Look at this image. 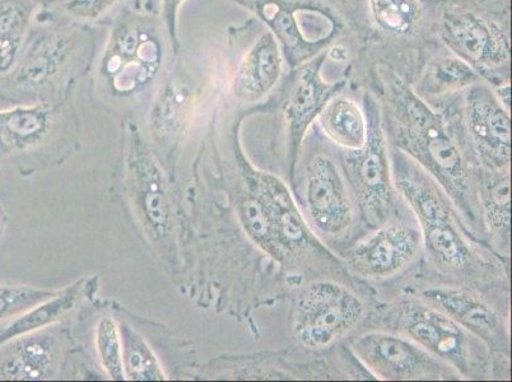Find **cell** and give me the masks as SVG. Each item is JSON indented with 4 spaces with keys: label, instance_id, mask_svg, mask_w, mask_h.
<instances>
[{
    "label": "cell",
    "instance_id": "cell-23",
    "mask_svg": "<svg viewBox=\"0 0 512 382\" xmlns=\"http://www.w3.org/2000/svg\"><path fill=\"white\" fill-rule=\"evenodd\" d=\"M82 283V281H79L73 286L65 288L63 292H58L57 295L50 297L49 300L23 312L20 318L0 332V347L8 343L9 340L34 333L36 330L62 318L76 305L79 293H81Z\"/></svg>",
    "mask_w": 512,
    "mask_h": 382
},
{
    "label": "cell",
    "instance_id": "cell-22",
    "mask_svg": "<svg viewBox=\"0 0 512 382\" xmlns=\"http://www.w3.org/2000/svg\"><path fill=\"white\" fill-rule=\"evenodd\" d=\"M31 17L29 0H0V74L16 67Z\"/></svg>",
    "mask_w": 512,
    "mask_h": 382
},
{
    "label": "cell",
    "instance_id": "cell-4",
    "mask_svg": "<svg viewBox=\"0 0 512 382\" xmlns=\"http://www.w3.org/2000/svg\"><path fill=\"white\" fill-rule=\"evenodd\" d=\"M162 62L164 45L156 23L127 17L111 32L102 55L101 72L113 91L132 95L150 85Z\"/></svg>",
    "mask_w": 512,
    "mask_h": 382
},
{
    "label": "cell",
    "instance_id": "cell-28",
    "mask_svg": "<svg viewBox=\"0 0 512 382\" xmlns=\"http://www.w3.org/2000/svg\"><path fill=\"white\" fill-rule=\"evenodd\" d=\"M96 349L102 367L111 380H127L123 362V339L119 326L110 318H104L96 326Z\"/></svg>",
    "mask_w": 512,
    "mask_h": 382
},
{
    "label": "cell",
    "instance_id": "cell-19",
    "mask_svg": "<svg viewBox=\"0 0 512 382\" xmlns=\"http://www.w3.org/2000/svg\"><path fill=\"white\" fill-rule=\"evenodd\" d=\"M132 156L138 206L141 208L144 223L152 236L164 237L169 227V206L160 174L141 146L134 148Z\"/></svg>",
    "mask_w": 512,
    "mask_h": 382
},
{
    "label": "cell",
    "instance_id": "cell-21",
    "mask_svg": "<svg viewBox=\"0 0 512 382\" xmlns=\"http://www.w3.org/2000/svg\"><path fill=\"white\" fill-rule=\"evenodd\" d=\"M49 129L50 113L44 106L0 111V156L34 146Z\"/></svg>",
    "mask_w": 512,
    "mask_h": 382
},
{
    "label": "cell",
    "instance_id": "cell-8",
    "mask_svg": "<svg viewBox=\"0 0 512 382\" xmlns=\"http://www.w3.org/2000/svg\"><path fill=\"white\" fill-rule=\"evenodd\" d=\"M307 218L320 235L343 236L356 218V202L341 167L329 155L315 153L305 166Z\"/></svg>",
    "mask_w": 512,
    "mask_h": 382
},
{
    "label": "cell",
    "instance_id": "cell-18",
    "mask_svg": "<svg viewBox=\"0 0 512 382\" xmlns=\"http://www.w3.org/2000/svg\"><path fill=\"white\" fill-rule=\"evenodd\" d=\"M479 213L493 239L509 246L511 228L510 166L486 169L477 179Z\"/></svg>",
    "mask_w": 512,
    "mask_h": 382
},
{
    "label": "cell",
    "instance_id": "cell-11",
    "mask_svg": "<svg viewBox=\"0 0 512 382\" xmlns=\"http://www.w3.org/2000/svg\"><path fill=\"white\" fill-rule=\"evenodd\" d=\"M441 37L459 59L474 71L509 67V41L493 23L472 12H448L442 18Z\"/></svg>",
    "mask_w": 512,
    "mask_h": 382
},
{
    "label": "cell",
    "instance_id": "cell-10",
    "mask_svg": "<svg viewBox=\"0 0 512 382\" xmlns=\"http://www.w3.org/2000/svg\"><path fill=\"white\" fill-rule=\"evenodd\" d=\"M416 227L389 222L353 245L346 254L348 268L367 279H386L408 268L422 248Z\"/></svg>",
    "mask_w": 512,
    "mask_h": 382
},
{
    "label": "cell",
    "instance_id": "cell-15",
    "mask_svg": "<svg viewBox=\"0 0 512 382\" xmlns=\"http://www.w3.org/2000/svg\"><path fill=\"white\" fill-rule=\"evenodd\" d=\"M283 51L272 31L263 32L241 59L234 79V95L256 102L276 87L283 72Z\"/></svg>",
    "mask_w": 512,
    "mask_h": 382
},
{
    "label": "cell",
    "instance_id": "cell-2",
    "mask_svg": "<svg viewBox=\"0 0 512 382\" xmlns=\"http://www.w3.org/2000/svg\"><path fill=\"white\" fill-rule=\"evenodd\" d=\"M390 161L395 188L417 217L422 244L432 262L451 276H482L488 269L487 260L470 241L449 195L434 177L399 149L394 148Z\"/></svg>",
    "mask_w": 512,
    "mask_h": 382
},
{
    "label": "cell",
    "instance_id": "cell-31",
    "mask_svg": "<svg viewBox=\"0 0 512 382\" xmlns=\"http://www.w3.org/2000/svg\"><path fill=\"white\" fill-rule=\"evenodd\" d=\"M121 0H65L64 9L69 16L82 21H95L114 8Z\"/></svg>",
    "mask_w": 512,
    "mask_h": 382
},
{
    "label": "cell",
    "instance_id": "cell-3",
    "mask_svg": "<svg viewBox=\"0 0 512 382\" xmlns=\"http://www.w3.org/2000/svg\"><path fill=\"white\" fill-rule=\"evenodd\" d=\"M366 105L369 123L366 144L357 151H347L342 165L356 206L370 225L379 227L397 220L399 193L393 180L380 111L370 99Z\"/></svg>",
    "mask_w": 512,
    "mask_h": 382
},
{
    "label": "cell",
    "instance_id": "cell-24",
    "mask_svg": "<svg viewBox=\"0 0 512 382\" xmlns=\"http://www.w3.org/2000/svg\"><path fill=\"white\" fill-rule=\"evenodd\" d=\"M240 216L256 244L262 246L274 259H285L267 203L255 185L251 193L245 195L240 202Z\"/></svg>",
    "mask_w": 512,
    "mask_h": 382
},
{
    "label": "cell",
    "instance_id": "cell-30",
    "mask_svg": "<svg viewBox=\"0 0 512 382\" xmlns=\"http://www.w3.org/2000/svg\"><path fill=\"white\" fill-rule=\"evenodd\" d=\"M189 99V93L184 88L167 87L155 111L157 127L169 133L180 128L188 113Z\"/></svg>",
    "mask_w": 512,
    "mask_h": 382
},
{
    "label": "cell",
    "instance_id": "cell-27",
    "mask_svg": "<svg viewBox=\"0 0 512 382\" xmlns=\"http://www.w3.org/2000/svg\"><path fill=\"white\" fill-rule=\"evenodd\" d=\"M372 18L381 30L407 35L422 15L417 0H369Z\"/></svg>",
    "mask_w": 512,
    "mask_h": 382
},
{
    "label": "cell",
    "instance_id": "cell-1",
    "mask_svg": "<svg viewBox=\"0 0 512 382\" xmlns=\"http://www.w3.org/2000/svg\"><path fill=\"white\" fill-rule=\"evenodd\" d=\"M388 100L395 148L434 177L465 220L476 225L478 214L481 218L476 174L445 120L397 77L389 83Z\"/></svg>",
    "mask_w": 512,
    "mask_h": 382
},
{
    "label": "cell",
    "instance_id": "cell-29",
    "mask_svg": "<svg viewBox=\"0 0 512 382\" xmlns=\"http://www.w3.org/2000/svg\"><path fill=\"white\" fill-rule=\"evenodd\" d=\"M57 293L27 286H0V323L20 316Z\"/></svg>",
    "mask_w": 512,
    "mask_h": 382
},
{
    "label": "cell",
    "instance_id": "cell-6",
    "mask_svg": "<svg viewBox=\"0 0 512 382\" xmlns=\"http://www.w3.org/2000/svg\"><path fill=\"white\" fill-rule=\"evenodd\" d=\"M398 320L399 329L437 360L467 379L476 376V337L444 312L421 298L404 302Z\"/></svg>",
    "mask_w": 512,
    "mask_h": 382
},
{
    "label": "cell",
    "instance_id": "cell-13",
    "mask_svg": "<svg viewBox=\"0 0 512 382\" xmlns=\"http://www.w3.org/2000/svg\"><path fill=\"white\" fill-rule=\"evenodd\" d=\"M327 58V51H323L309 62L301 64L288 83L283 114L290 141L291 176L295 174L297 157L307 130L338 90V85L328 83L321 74V67Z\"/></svg>",
    "mask_w": 512,
    "mask_h": 382
},
{
    "label": "cell",
    "instance_id": "cell-14",
    "mask_svg": "<svg viewBox=\"0 0 512 382\" xmlns=\"http://www.w3.org/2000/svg\"><path fill=\"white\" fill-rule=\"evenodd\" d=\"M421 298L444 312L486 346L497 349L506 346L507 333L501 316L472 288L435 286L423 291Z\"/></svg>",
    "mask_w": 512,
    "mask_h": 382
},
{
    "label": "cell",
    "instance_id": "cell-25",
    "mask_svg": "<svg viewBox=\"0 0 512 382\" xmlns=\"http://www.w3.org/2000/svg\"><path fill=\"white\" fill-rule=\"evenodd\" d=\"M123 339V362L125 376L136 381H162L166 380L164 370L158 362L155 353L141 335L124 326L121 329Z\"/></svg>",
    "mask_w": 512,
    "mask_h": 382
},
{
    "label": "cell",
    "instance_id": "cell-12",
    "mask_svg": "<svg viewBox=\"0 0 512 382\" xmlns=\"http://www.w3.org/2000/svg\"><path fill=\"white\" fill-rule=\"evenodd\" d=\"M465 116L470 141L486 169L510 166V111L495 93L479 82L470 86Z\"/></svg>",
    "mask_w": 512,
    "mask_h": 382
},
{
    "label": "cell",
    "instance_id": "cell-7",
    "mask_svg": "<svg viewBox=\"0 0 512 382\" xmlns=\"http://www.w3.org/2000/svg\"><path fill=\"white\" fill-rule=\"evenodd\" d=\"M259 11L281 45L283 57L296 68L319 55L339 30V23L325 9L299 2L267 0Z\"/></svg>",
    "mask_w": 512,
    "mask_h": 382
},
{
    "label": "cell",
    "instance_id": "cell-17",
    "mask_svg": "<svg viewBox=\"0 0 512 382\" xmlns=\"http://www.w3.org/2000/svg\"><path fill=\"white\" fill-rule=\"evenodd\" d=\"M0 353V380L37 381L53 374L57 346L48 335H23L9 340ZM3 347V346H2Z\"/></svg>",
    "mask_w": 512,
    "mask_h": 382
},
{
    "label": "cell",
    "instance_id": "cell-16",
    "mask_svg": "<svg viewBox=\"0 0 512 382\" xmlns=\"http://www.w3.org/2000/svg\"><path fill=\"white\" fill-rule=\"evenodd\" d=\"M254 185L267 203L285 258L311 249L313 234L285 183L276 176L259 174Z\"/></svg>",
    "mask_w": 512,
    "mask_h": 382
},
{
    "label": "cell",
    "instance_id": "cell-5",
    "mask_svg": "<svg viewBox=\"0 0 512 382\" xmlns=\"http://www.w3.org/2000/svg\"><path fill=\"white\" fill-rule=\"evenodd\" d=\"M365 315L361 298L333 281L310 283L296 297L293 334L313 351L329 348L355 329Z\"/></svg>",
    "mask_w": 512,
    "mask_h": 382
},
{
    "label": "cell",
    "instance_id": "cell-32",
    "mask_svg": "<svg viewBox=\"0 0 512 382\" xmlns=\"http://www.w3.org/2000/svg\"><path fill=\"white\" fill-rule=\"evenodd\" d=\"M185 0H162V15H164L166 30L171 39H174L176 32V18H178L181 6Z\"/></svg>",
    "mask_w": 512,
    "mask_h": 382
},
{
    "label": "cell",
    "instance_id": "cell-26",
    "mask_svg": "<svg viewBox=\"0 0 512 382\" xmlns=\"http://www.w3.org/2000/svg\"><path fill=\"white\" fill-rule=\"evenodd\" d=\"M478 72L458 57L440 59L428 69L422 79V90L428 95L441 96L476 85Z\"/></svg>",
    "mask_w": 512,
    "mask_h": 382
},
{
    "label": "cell",
    "instance_id": "cell-9",
    "mask_svg": "<svg viewBox=\"0 0 512 382\" xmlns=\"http://www.w3.org/2000/svg\"><path fill=\"white\" fill-rule=\"evenodd\" d=\"M351 349L363 365L383 380H437L446 376L444 362L402 335L365 333L353 340Z\"/></svg>",
    "mask_w": 512,
    "mask_h": 382
},
{
    "label": "cell",
    "instance_id": "cell-20",
    "mask_svg": "<svg viewBox=\"0 0 512 382\" xmlns=\"http://www.w3.org/2000/svg\"><path fill=\"white\" fill-rule=\"evenodd\" d=\"M321 129L337 146L357 151L365 146L369 123L365 111L346 96L330 97L318 116Z\"/></svg>",
    "mask_w": 512,
    "mask_h": 382
}]
</instances>
